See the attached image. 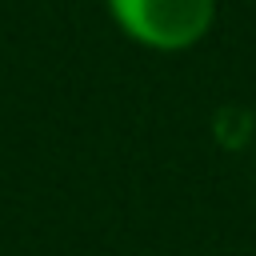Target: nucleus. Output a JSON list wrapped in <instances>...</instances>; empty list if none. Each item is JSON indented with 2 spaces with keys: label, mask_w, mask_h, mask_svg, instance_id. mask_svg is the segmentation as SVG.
Listing matches in <instances>:
<instances>
[{
  "label": "nucleus",
  "mask_w": 256,
  "mask_h": 256,
  "mask_svg": "<svg viewBox=\"0 0 256 256\" xmlns=\"http://www.w3.org/2000/svg\"><path fill=\"white\" fill-rule=\"evenodd\" d=\"M112 24L140 48L152 52H188L212 24L220 0H104Z\"/></svg>",
  "instance_id": "f257e3e1"
}]
</instances>
